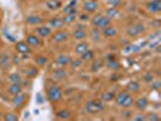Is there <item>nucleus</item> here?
Masks as SVG:
<instances>
[{
    "label": "nucleus",
    "mask_w": 161,
    "mask_h": 121,
    "mask_svg": "<svg viewBox=\"0 0 161 121\" xmlns=\"http://www.w3.org/2000/svg\"><path fill=\"white\" fill-rule=\"evenodd\" d=\"M91 23H92V26H93L95 28L103 29V28H106L107 26H109V24L112 23V20H110V18H108L107 16H103V15H97V16H95V17L92 18Z\"/></svg>",
    "instance_id": "1"
},
{
    "label": "nucleus",
    "mask_w": 161,
    "mask_h": 121,
    "mask_svg": "<svg viewBox=\"0 0 161 121\" xmlns=\"http://www.w3.org/2000/svg\"><path fill=\"white\" fill-rule=\"evenodd\" d=\"M86 111L90 114H97L104 110V104L101 100H90L86 103Z\"/></svg>",
    "instance_id": "2"
},
{
    "label": "nucleus",
    "mask_w": 161,
    "mask_h": 121,
    "mask_svg": "<svg viewBox=\"0 0 161 121\" xmlns=\"http://www.w3.org/2000/svg\"><path fill=\"white\" fill-rule=\"evenodd\" d=\"M47 97L51 102H58L63 97V92L58 86H51L47 90Z\"/></svg>",
    "instance_id": "3"
},
{
    "label": "nucleus",
    "mask_w": 161,
    "mask_h": 121,
    "mask_svg": "<svg viewBox=\"0 0 161 121\" xmlns=\"http://www.w3.org/2000/svg\"><path fill=\"white\" fill-rule=\"evenodd\" d=\"M144 30H145V27H144L142 23H137V24H133V26L128 27L126 33H127V35H128V37L134 38V37H137V35H139V34L144 33Z\"/></svg>",
    "instance_id": "4"
},
{
    "label": "nucleus",
    "mask_w": 161,
    "mask_h": 121,
    "mask_svg": "<svg viewBox=\"0 0 161 121\" xmlns=\"http://www.w3.org/2000/svg\"><path fill=\"white\" fill-rule=\"evenodd\" d=\"M147 10L151 14H159L161 11V0H151L147 4Z\"/></svg>",
    "instance_id": "5"
},
{
    "label": "nucleus",
    "mask_w": 161,
    "mask_h": 121,
    "mask_svg": "<svg viewBox=\"0 0 161 121\" xmlns=\"http://www.w3.org/2000/svg\"><path fill=\"white\" fill-rule=\"evenodd\" d=\"M102 32V35L104 37V38H107V39H112V38H114V37H116V34H118V30H116V28L115 27H113V26H107L106 28H103V29H101Z\"/></svg>",
    "instance_id": "6"
},
{
    "label": "nucleus",
    "mask_w": 161,
    "mask_h": 121,
    "mask_svg": "<svg viewBox=\"0 0 161 121\" xmlns=\"http://www.w3.org/2000/svg\"><path fill=\"white\" fill-rule=\"evenodd\" d=\"M24 102H26V94H24L23 92L17 93V94H15V96H14L12 103H14V105H15L16 108H21V107H23Z\"/></svg>",
    "instance_id": "7"
},
{
    "label": "nucleus",
    "mask_w": 161,
    "mask_h": 121,
    "mask_svg": "<svg viewBox=\"0 0 161 121\" xmlns=\"http://www.w3.org/2000/svg\"><path fill=\"white\" fill-rule=\"evenodd\" d=\"M68 39V33L64 30H58L52 35V40L55 43H63Z\"/></svg>",
    "instance_id": "8"
},
{
    "label": "nucleus",
    "mask_w": 161,
    "mask_h": 121,
    "mask_svg": "<svg viewBox=\"0 0 161 121\" xmlns=\"http://www.w3.org/2000/svg\"><path fill=\"white\" fill-rule=\"evenodd\" d=\"M16 50H17V52H20V53L27 55V53L30 52V46H29L26 41H20V43L16 44Z\"/></svg>",
    "instance_id": "9"
},
{
    "label": "nucleus",
    "mask_w": 161,
    "mask_h": 121,
    "mask_svg": "<svg viewBox=\"0 0 161 121\" xmlns=\"http://www.w3.org/2000/svg\"><path fill=\"white\" fill-rule=\"evenodd\" d=\"M84 9H85L86 12H90V14L95 12L98 9V3L96 2V0H90V2H86L84 4Z\"/></svg>",
    "instance_id": "10"
},
{
    "label": "nucleus",
    "mask_w": 161,
    "mask_h": 121,
    "mask_svg": "<svg viewBox=\"0 0 161 121\" xmlns=\"http://www.w3.org/2000/svg\"><path fill=\"white\" fill-rule=\"evenodd\" d=\"M70 61H71V58H70L69 56H67V55H59V56H57V58H56V63H57L59 67L69 65Z\"/></svg>",
    "instance_id": "11"
},
{
    "label": "nucleus",
    "mask_w": 161,
    "mask_h": 121,
    "mask_svg": "<svg viewBox=\"0 0 161 121\" xmlns=\"http://www.w3.org/2000/svg\"><path fill=\"white\" fill-rule=\"evenodd\" d=\"M26 23H28L30 26H38V24L43 23V18L40 16H36V15H30L26 18Z\"/></svg>",
    "instance_id": "12"
},
{
    "label": "nucleus",
    "mask_w": 161,
    "mask_h": 121,
    "mask_svg": "<svg viewBox=\"0 0 161 121\" xmlns=\"http://www.w3.org/2000/svg\"><path fill=\"white\" fill-rule=\"evenodd\" d=\"M26 43L29 45V46H39L40 45V38L38 35H34V34H29L26 39Z\"/></svg>",
    "instance_id": "13"
},
{
    "label": "nucleus",
    "mask_w": 161,
    "mask_h": 121,
    "mask_svg": "<svg viewBox=\"0 0 161 121\" xmlns=\"http://www.w3.org/2000/svg\"><path fill=\"white\" fill-rule=\"evenodd\" d=\"M49 24H50V27H52V28L59 29V28H62V27L64 26V22H63V18H61V17H53V18L50 20Z\"/></svg>",
    "instance_id": "14"
},
{
    "label": "nucleus",
    "mask_w": 161,
    "mask_h": 121,
    "mask_svg": "<svg viewBox=\"0 0 161 121\" xmlns=\"http://www.w3.org/2000/svg\"><path fill=\"white\" fill-rule=\"evenodd\" d=\"M36 34H38L39 38H46V37H49L51 34V28L50 27H45V26L39 27L36 29Z\"/></svg>",
    "instance_id": "15"
},
{
    "label": "nucleus",
    "mask_w": 161,
    "mask_h": 121,
    "mask_svg": "<svg viewBox=\"0 0 161 121\" xmlns=\"http://www.w3.org/2000/svg\"><path fill=\"white\" fill-rule=\"evenodd\" d=\"M133 104H136V107H137L139 110H144V109L148 107L149 102H148L147 97H140V98H138Z\"/></svg>",
    "instance_id": "16"
},
{
    "label": "nucleus",
    "mask_w": 161,
    "mask_h": 121,
    "mask_svg": "<svg viewBox=\"0 0 161 121\" xmlns=\"http://www.w3.org/2000/svg\"><path fill=\"white\" fill-rule=\"evenodd\" d=\"M21 92H22V86H21V84L12 82V84L10 85V87H9V93H10V94L15 96V94L21 93Z\"/></svg>",
    "instance_id": "17"
},
{
    "label": "nucleus",
    "mask_w": 161,
    "mask_h": 121,
    "mask_svg": "<svg viewBox=\"0 0 161 121\" xmlns=\"http://www.w3.org/2000/svg\"><path fill=\"white\" fill-rule=\"evenodd\" d=\"M133 103H134L133 97H132L131 94H128V96L122 100V103L120 104V107H122V108H125V109H130V108L133 105Z\"/></svg>",
    "instance_id": "18"
},
{
    "label": "nucleus",
    "mask_w": 161,
    "mask_h": 121,
    "mask_svg": "<svg viewBox=\"0 0 161 121\" xmlns=\"http://www.w3.org/2000/svg\"><path fill=\"white\" fill-rule=\"evenodd\" d=\"M89 50V44L87 43H79L76 46H75V52L77 55H83L85 51Z\"/></svg>",
    "instance_id": "19"
},
{
    "label": "nucleus",
    "mask_w": 161,
    "mask_h": 121,
    "mask_svg": "<svg viewBox=\"0 0 161 121\" xmlns=\"http://www.w3.org/2000/svg\"><path fill=\"white\" fill-rule=\"evenodd\" d=\"M93 58H95V52L91 51V50H87L83 55H80V59H81L83 62H87V61H91Z\"/></svg>",
    "instance_id": "20"
},
{
    "label": "nucleus",
    "mask_w": 161,
    "mask_h": 121,
    "mask_svg": "<svg viewBox=\"0 0 161 121\" xmlns=\"http://www.w3.org/2000/svg\"><path fill=\"white\" fill-rule=\"evenodd\" d=\"M119 14H120V11H119V9L118 8H113V6H110L108 10H107V12H106V16L108 17V18H115V17H118L119 16Z\"/></svg>",
    "instance_id": "21"
},
{
    "label": "nucleus",
    "mask_w": 161,
    "mask_h": 121,
    "mask_svg": "<svg viewBox=\"0 0 161 121\" xmlns=\"http://www.w3.org/2000/svg\"><path fill=\"white\" fill-rule=\"evenodd\" d=\"M46 6L50 10H57V9H59L62 6V3L59 2V0H47Z\"/></svg>",
    "instance_id": "22"
},
{
    "label": "nucleus",
    "mask_w": 161,
    "mask_h": 121,
    "mask_svg": "<svg viewBox=\"0 0 161 121\" xmlns=\"http://www.w3.org/2000/svg\"><path fill=\"white\" fill-rule=\"evenodd\" d=\"M73 37H74V39H76V40H84L85 38H86V32H85V29H75L74 30V33H73Z\"/></svg>",
    "instance_id": "23"
},
{
    "label": "nucleus",
    "mask_w": 161,
    "mask_h": 121,
    "mask_svg": "<svg viewBox=\"0 0 161 121\" xmlns=\"http://www.w3.org/2000/svg\"><path fill=\"white\" fill-rule=\"evenodd\" d=\"M127 90H128L130 92H138V91L140 90V85H139V82H137V81H130V82L127 84Z\"/></svg>",
    "instance_id": "24"
},
{
    "label": "nucleus",
    "mask_w": 161,
    "mask_h": 121,
    "mask_svg": "<svg viewBox=\"0 0 161 121\" xmlns=\"http://www.w3.org/2000/svg\"><path fill=\"white\" fill-rule=\"evenodd\" d=\"M128 94H130V93H128L127 91H124V92H120V93H118V94H116V97H114V98H115V102H116V104L120 107V104L122 103V100H124V99H125V98H126Z\"/></svg>",
    "instance_id": "25"
},
{
    "label": "nucleus",
    "mask_w": 161,
    "mask_h": 121,
    "mask_svg": "<svg viewBox=\"0 0 161 121\" xmlns=\"http://www.w3.org/2000/svg\"><path fill=\"white\" fill-rule=\"evenodd\" d=\"M56 116H57V119H61V120H67V119H69V117H70V113H69L68 110L62 109V110H58V111H57Z\"/></svg>",
    "instance_id": "26"
},
{
    "label": "nucleus",
    "mask_w": 161,
    "mask_h": 121,
    "mask_svg": "<svg viewBox=\"0 0 161 121\" xmlns=\"http://www.w3.org/2000/svg\"><path fill=\"white\" fill-rule=\"evenodd\" d=\"M76 20V14H65L64 18H63V22L67 23V24H70V23H74Z\"/></svg>",
    "instance_id": "27"
},
{
    "label": "nucleus",
    "mask_w": 161,
    "mask_h": 121,
    "mask_svg": "<svg viewBox=\"0 0 161 121\" xmlns=\"http://www.w3.org/2000/svg\"><path fill=\"white\" fill-rule=\"evenodd\" d=\"M53 76H55L56 79H64V78L67 76V72L61 67L59 69H57V70L53 72Z\"/></svg>",
    "instance_id": "28"
},
{
    "label": "nucleus",
    "mask_w": 161,
    "mask_h": 121,
    "mask_svg": "<svg viewBox=\"0 0 161 121\" xmlns=\"http://www.w3.org/2000/svg\"><path fill=\"white\" fill-rule=\"evenodd\" d=\"M47 63V58L45 56H36L35 57V64L39 65V67H43Z\"/></svg>",
    "instance_id": "29"
},
{
    "label": "nucleus",
    "mask_w": 161,
    "mask_h": 121,
    "mask_svg": "<svg viewBox=\"0 0 161 121\" xmlns=\"http://www.w3.org/2000/svg\"><path fill=\"white\" fill-rule=\"evenodd\" d=\"M114 97H115V94L113 92H104L102 94V100L103 102H110L114 99Z\"/></svg>",
    "instance_id": "30"
},
{
    "label": "nucleus",
    "mask_w": 161,
    "mask_h": 121,
    "mask_svg": "<svg viewBox=\"0 0 161 121\" xmlns=\"http://www.w3.org/2000/svg\"><path fill=\"white\" fill-rule=\"evenodd\" d=\"M9 62H10V57L8 55H2L0 56V65L2 67H8L9 65Z\"/></svg>",
    "instance_id": "31"
},
{
    "label": "nucleus",
    "mask_w": 161,
    "mask_h": 121,
    "mask_svg": "<svg viewBox=\"0 0 161 121\" xmlns=\"http://www.w3.org/2000/svg\"><path fill=\"white\" fill-rule=\"evenodd\" d=\"M121 65H120V63L116 61V59H113V61H108V68H110V69H113V70H116V69H119Z\"/></svg>",
    "instance_id": "32"
},
{
    "label": "nucleus",
    "mask_w": 161,
    "mask_h": 121,
    "mask_svg": "<svg viewBox=\"0 0 161 121\" xmlns=\"http://www.w3.org/2000/svg\"><path fill=\"white\" fill-rule=\"evenodd\" d=\"M9 80L11 81V84H12V82L21 84V76H20V74H11V75L9 76Z\"/></svg>",
    "instance_id": "33"
},
{
    "label": "nucleus",
    "mask_w": 161,
    "mask_h": 121,
    "mask_svg": "<svg viewBox=\"0 0 161 121\" xmlns=\"http://www.w3.org/2000/svg\"><path fill=\"white\" fill-rule=\"evenodd\" d=\"M5 120L6 121H17L18 120V116L16 114H14V113H9V114L5 115Z\"/></svg>",
    "instance_id": "34"
},
{
    "label": "nucleus",
    "mask_w": 161,
    "mask_h": 121,
    "mask_svg": "<svg viewBox=\"0 0 161 121\" xmlns=\"http://www.w3.org/2000/svg\"><path fill=\"white\" fill-rule=\"evenodd\" d=\"M36 74H38V69H36L35 67L29 68V69H28V72H27V75H28L29 78H35V76H36Z\"/></svg>",
    "instance_id": "35"
},
{
    "label": "nucleus",
    "mask_w": 161,
    "mask_h": 121,
    "mask_svg": "<svg viewBox=\"0 0 161 121\" xmlns=\"http://www.w3.org/2000/svg\"><path fill=\"white\" fill-rule=\"evenodd\" d=\"M81 63H83V61L79 58V59H71L69 64H71V68H79L81 65Z\"/></svg>",
    "instance_id": "36"
},
{
    "label": "nucleus",
    "mask_w": 161,
    "mask_h": 121,
    "mask_svg": "<svg viewBox=\"0 0 161 121\" xmlns=\"http://www.w3.org/2000/svg\"><path fill=\"white\" fill-rule=\"evenodd\" d=\"M145 120H149V121H159L160 117H159V115H156L155 113H151V114H149L148 116H145Z\"/></svg>",
    "instance_id": "37"
},
{
    "label": "nucleus",
    "mask_w": 161,
    "mask_h": 121,
    "mask_svg": "<svg viewBox=\"0 0 161 121\" xmlns=\"http://www.w3.org/2000/svg\"><path fill=\"white\" fill-rule=\"evenodd\" d=\"M121 3H122V0H108V4H109L110 6H113V8L120 6Z\"/></svg>",
    "instance_id": "38"
},
{
    "label": "nucleus",
    "mask_w": 161,
    "mask_h": 121,
    "mask_svg": "<svg viewBox=\"0 0 161 121\" xmlns=\"http://www.w3.org/2000/svg\"><path fill=\"white\" fill-rule=\"evenodd\" d=\"M64 14H76V9L71 5H68L64 8Z\"/></svg>",
    "instance_id": "39"
},
{
    "label": "nucleus",
    "mask_w": 161,
    "mask_h": 121,
    "mask_svg": "<svg viewBox=\"0 0 161 121\" xmlns=\"http://www.w3.org/2000/svg\"><path fill=\"white\" fill-rule=\"evenodd\" d=\"M160 85H161V82H160L159 80L153 81V82H151V90H159V88H160Z\"/></svg>",
    "instance_id": "40"
},
{
    "label": "nucleus",
    "mask_w": 161,
    "mask_h": 121,
    "mask_svg": "<svg viewBox=\"0 0 161 121\" xmlns=\"http://www.w3.org/2000/svg\"><path fill=\"white\" fill-rule=\"evenodd\" d=\"M101 64H102V62H101V61H98V62H96V63H93V64H92L91 69H92L93 72H97V70L101 68Z\"/></svg>",
    "instance_id": "41"
},
{
    "label": "nucleus",
    "mask_w": 161,
    "mask_h": 121,
    "mask_svg": "<svg viewBox=\"0 0 161 121\" xmlns=\"http://www.w3.org/2000/svg\"><path fill=\"white\" fill-rule=\"evenodd\" d=\"M133 120H134V121H144V120H145V116H144L143 114H139V115L134 116Z\"/></svg>",
    "instance_id": "42"
},
{
    "label": "nucleus",
    "mask_w": 161,
    "mask_h": 121,
    "mask_svg": "<svg viewBox=\"0 0 161 121\" xmlns=\"http://www.w3.org/2000/svg\"><path fill=\"white\" fill-rule=\"evenodd\" d=\"M43 100H44L43 94H41V93H38V94H36V102H38V104H41Z\"/></svg>",
    "instance_id": "43"
},
{
    "label": "nucleus",
    "mask_w": 161,
    "mask_h": 121,
    "mask_svg": "<svg viewBox=\"0 0 161 121\" xmlns=\"http://www.w3.org/2000/svg\"><path fill=\"white\" fill-rule=\"evenodd\" d=\"M131 114H132V113H131V111H130L128 109L121 113V115H122V117H130V116H131Z\"/></svg>",
    "instance_id": "44"
},
{
    "label": "nucleus",
    "mask_w": 161,
    "mask_h": 121,
    "mask_svg": "<svg viewBox=\"0 0 161 121\" xmlns=\"http://www.w3.org/2000/svg\"><path fill=\"white\" fill-rule=\"evenodd\" d=\"M80 21H87L89 20V15L87 14H83V15H80Z\"/></svg>",
    "instance_id": "45"
},
{
    "label": "nucleus",
    "mask_w": 161,
    "mask_h": 121,
    "mask_svg": "<svg viewBox=\"0 0 161 121\" xmlns=\"http://www.w3.org/2000/svg\"><path fill=\"white\" fill-rule=\"evenodd\" d=\"M106 59H107V61H113V59H115V55H114V53H113V55H112V53H110V55H107Z\"/></svg>",
    "instance_id": "46"
},
{
    "label": "nucleus",
    "mask_w": 161,
    "mask_h": 121,
    "mask_svg": "<svg viewBox=\"0 0 161 121\" xmlns=\"http://www.w3.org/2000/svg\"><path fill=\"white\" fill-rule=\"evenodd\" d=\"M144 79H145V80H147V81H153V76H151V78H150V76H148V74H147V75H145V76H144Z\"/></svg>",
    "instance_id": "47"
},
{
    "label": "nucleus",
    "mask_w": 161,
    "mask_h": 121,
    "mask_svg": "<svg viewBox=\"0 0 161 121\" xmlns=\"http://www.w3.org/2000/svg\"><path fill=\"white\" fill-rule=\"evenodd\" d=\"M75 4H76V0H71L69 5H71V6H75Z\"/></svg>",
    "instance_id": "48"
},
{
    "label": "nucleus",
    "mask_w": 161,
    "mask_h": 121,
    "mask_svg": "<svg viewBox=\"0 0 161 121\" xmlns=\"http://www.w3.org/2000/svg\"><path fill=\"white\" fill-rule=\"evenodd\" d=\"M0 23H2V18H0Z\"/></svg>",
    "instance_id": "49"
},
{
    "label": "nucleus",
    "mask_w": 161,
    "mask_h": 121,
    "mask_svg": "<svg viewBox=\"0 0 161 121\" xmlns=\"http://www.w3.org/2000/svg\"><path fill=\"white\" fill-rule=\"evenodd\" d=\"M0 44H2V39H0Z\"/></svg>",
    "instance_id": "50"
},
{
    "label": "nucleus",
    "mask_w": 161,
    "mask_h": 121,
    "mask_svg": "<svg viewBox=\"0 0 161 121\" xmlns=\"http://www.w3.org/2000/svg\"><path fill=\"white\" fill-rule=\"evenodd\" d=\"M0 116H2V114H0Z\"/></svg>",
    "instance_id": "51"
}]
</instances>
